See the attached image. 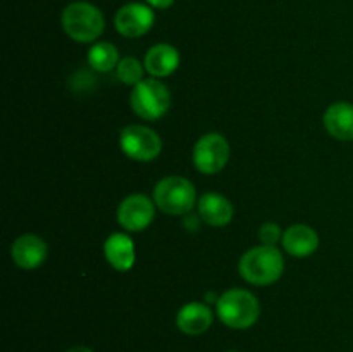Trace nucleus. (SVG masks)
<instances>
[{
	"label": "nucleus",
	"instance_id": "f257e3e1",
	"mask_svg": "<svg viewBox=\"0 0 353 352\" xmlns=\"http://www.w3.org/2000/svg\"><path fill=\"white\" fill-rule=\"evenodd\" d=\"M238 271L245 282L268 286L281 278L285 271V259L274 245H257L241 255Z\"/></svg>",
	"mask_w": 353,
	"mask_h": 352
},
{
	"label": "nucleus",
	"instance_id": "f03ea898",
	"mask_svg": "<svg viewBox=\"0 0 353 352\" xmlns=\"http://www.w3.org/2000/svg\"><path fill=\"white\" fill-rule=\"evenodd\" d=\"M216 314L228 328L247 330L259 321L261 304L257 297L248 290L231 289L217 297Z\"/></svg>",
	"mask_w": 353,
	"mask_h": 352
},
{
	"label": "nucleus",
	"instance_id": "7ed1b4c3",
	"mask_svg": "<svg viewBox=\"0 0 353 352\" xmlns=\"http://www.w3.org/2000/svg\"><path fill=\"white\" fill-rule=\"evenodd\" d=\"M62 28L71 40L92 43L105 28V19L99 7L90 2H72L62 10Z\"/></svg>",
	"mask_w": 353,
	"mask_h": 352
},
{
	"label": "nucleus",
	"instance_id": "20e7f679",
	"mask_svg": "<svg viewBox=\"0 0 353 352\" xmlns=\"http://www.w3.org/2000/svg\"><path fill=\"white\" fill-rule=\"evenodd\" d=\"M154 202L162 213L171 216L188 214L196 204L195 185L183 176H165L155 185Z\"/></svg>",
	"mask_w": 353,
	"mask_h": 352
},
{
	"label": "nucleus",
	"instance_id": "39448f33",
	"mask_svg": "<svg viewBox=\"0 0 353 352\" xmlns=\"http://www.w3.org/2000/svg\"><path fill=\"white\" fill-rule=\"evenodd\" d=\"M131 109L138 117L147 121H157L171 107L169 88L159 78H148L133 86L130 97Z\"/></svg>",
	"mask_w": 353,
	"mask_h": 352
},
{
	"label": "nucleus",
	"instance_id": "423d86ee",
	"mask_svg": "<svg viewBox=\"0 0 353 352\" xmlns=\"http://www.w3.org/2000/svg\"><path fill=\"white\" fill-rule=\"evenodd\" d=\"M121 150L137 162H150L159 157L162 140L152 128L141 124H130L119 135Z\"/></svg>",
	"mask_w": 353,
	"mask_h": 352
},
{
	"label": "nucleus",
	"instance_id": "0eeeda50",
	"mask_svg": "<svg viewBox=\"0 0 353 352\" xmlns=\"http://www.w3.org/2000/svg\"><path fill=\"white\" fill-rule=\"evenodd\" d=\"M230 144L221 133H207L193 147V164L202 175H216L230 161Z\"/></svg>",
	"mask_w": 353,
	"mask_h": 352
},
{
	"label": "nucleus",
	"instance_id": "6e6552de",
	"mask_svg": "<svg viewBox=\"0 0 353 352\" xmlns=\"http://www.w3.org/2000/svg\"><path fill=\"white\" fill-rule=\"evenodd\" d=\"M155 217V202L143 193L128 195L117 209V223L131 233L147 230Z\"/></svg>",
	"mask_w": 353,
	"mask_h": 352
},
{
	"label": "nucleus",
	"instance_id": "1a4fd4ad",
	"mask_svg": "<svg viewBox=\"0 0 353 352\" xmlns=\"http://www.w3.org/2000/svg\"><path fill=\"white\" fill-rule=\"evenodd\" d=\"M155 14L150 6L145 3H126L121 7L114 17L117 33L126 38H140L152 30Z\"/></svg>",
	"mask_w": 353,
	"mask_h": 352
},
{
	"label": "nucleus",
	"instance_id": "9d476101",
	"mask_svg": "<svg viewBox=\"0 0 353 352\" xmlns=\"http://www.w3.org/2000/svg\"><path fill=\"white\" fill-rule=\"evenodd\" d=\"M48 248L43 238L26 233L16 238L10 247V257L21 269H37L47 259Z\"/></svg>",
	"mask_w": 353,
	"mask_h": 352
},
{
	"label": "nucleus",
	"instance_id": "9b49d317",
	"mask_svg": "<svg viewBox=\"0 0 353 352\" xmlns=\"http://www.w3.org/2000/svg\"><path fill=\"white\" fill-rule=\"evenodd\" d=\"M103 255L116 271H130L137 261L134 242L126 233H112L103 244Z\"/></svg>",
	"mask_w": 353,
	"mask_h": 352
},
{
	"label": "nucleus",
	"instance_id": "f8f14e48",
	"mask_svg": "<svg viewBox=\"0 0 353 352\" xmlns=\"http://www.w3.org/2000/svg\"><path fill=\"white\" fill-rule=\"evenodd\" d=\"M214 314L207 304L188 302L176 314V326L185 335H202L210 328Z\"/></svg>",
	"mask_w": 353,
	"mask_h": 352
},
{
	"label": "nucleus",
	"instance_id": "ddd939ff",
	"mask_svg": "<svg viewBox=\"0 0 353 352\" xmlns=\"http://www.w3.org/2000/svg\"><path fill=\"white\" fill-rule=\"evenodd\" d=\"M283 247L290 255L309 257L319 248V235L307 224H293L283 233Z\"/></svg>",
	"mask_w": 353,
	"mask_h": 352
},
{
	"label": "nucleus",
	"instance_id": "4468645a",
	"mask_svg": "<svg viewBox=\"0 0 353 352\" xmlns=\"http://www.w3.org/2000/svg\"><path fill=\"white\" fill-rule=\"evenodd\" d=\"M196 206H199V214L202 221H205L210 226H226L234 216L233 204L226 197L216 192L203 193Z\"/></svg>",
	"mask_w": 353,
	"mask_h": 352
},
{
	"label": "nucleus",
	"instance_id": "2eb2a0df",
	"mask_svg": "<svg viewBox=\"0 0 353 352\" xmlns=\"http://www.w3.org/2000/svg\"><path fill=\"white\" fill-rule=\"evenodd\" d=\"M324 128L333 138L341 141L353 140V104H331L323 117Z\"/></svg>",
	"mask_w": 353,
	"mask_h": 352
},
{
	"label": "nucleus",
	"instance_id": "dca6fc26",
	"mask_svg": "<svg viewBox=\"0 0 353 352\" xmlns=\"http://www.w3.org/2000/svg\"><path fill=\"white\" fill-rule=\"evenodd\" d=\"M178 48L169 43H157L145 55V69L152 78H165L179 68Z\"/></svg>",
	"mask_w": 353,
	"mask_h": 352
},
{
	"label": "nucleus",
	"instance_id": "f3484780",
	"mask_svg": "<svg viewBox=\"0 0 353 352\" xmlns=\"http://www.w3.org/2000/svg\"><path fill=\"white\" fill-rule=\"evenodd\" d=\"M119 52L109 41H97L88 50V64L99 72H109L119 64Z\"/></svg>",
	"mask_w": 353,
	"mask_h": 352
},
{
	"label": "nucleus",
	"instance_id": "a211bd4d",
	"mask_svg": "<svg viewBox=\"0 0 353 352\" xmlns=\"http://www.w3.org/2000/svg\"><path fill=\"white\" fill-rule=\"evenodd\" d=\"M143 71H147V69H145V64H141V62L134 57L121 59L119 64H117L116 68L119 81L130 86H137L138 83L143 81Z\"/></svg>",
	"mask_w": 353,
	"mask_h": 352
},
{
	"label": "nucleus",
	"instance_id": "6ab92c4d",
	"mask_svg": "<svg viewBox=\"0 0 353 352\" xmlns=\"http://www.w3.org/2000/svg\"><path fill=\"white\" fill-rule=\"evenodd\" d=\"M281 228L276 223H264L261 228H259V238H261L262 245H274L278 244L279 240H283Z\"/></svg>",
	"mask_w": 353,
	"mask_h": 352
},
{
	"label": "nucleus",
	"instance_id": "aec40b11",
	"mask_svg": "<svg viewBox=\"0 0 353 352\" xmlns=\"http://www.w3.org/2000/svg\"><path fill=\"white\" fill-rule=\"evenodd\" d=\"M152 9H169L174 3V0H145Z\"/></svg>",
	"mask_w": 353,
	"mask_h": 352
},
{
	"label": "nucleus",
	"instance_id": "412c9836",
	"mask_svg": "<svg viewBox=\"0 0 353 352\" xmlns=\"http://www.w3.org/2000/svg\"><path fill=\"white\" fill-rule=\"evenodd\" d=\"M68 352H93V351H92V349H88V347H83V345H78V347L69 349Z\"/></svg>",
	"mask_w": 353,
	"mask_h": 352
},
{
	"label": "nucleus",
	"instance_id": "4be33fe9",
	"mask_svg": "<svg viewBox=\"0 0 353 352\" xmlns=\"http://www.w3.org/2000/svg\"><path fill=\"white\" fill-rule=\"evenodd\" d=\"M231 352H234V351H231Z\"/></svg>",
	"mask_w": 353,
	"mask_h": 352
}]
</instances>
